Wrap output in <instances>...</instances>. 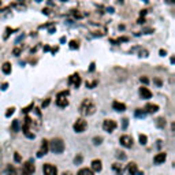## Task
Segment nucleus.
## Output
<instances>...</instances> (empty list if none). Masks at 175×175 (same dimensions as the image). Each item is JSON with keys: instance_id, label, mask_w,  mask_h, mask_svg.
Returning <instances> with one entry per match:
<instances>
[{"instance_id": "obj_4", "label": "nucleus", "mask_w": 175, "mask_h": 175, "mask_svg": "<svg viewBox=\"0 0 175 175\" xmlns=\"http://www.w3.org/2000/svg\"><path fill=\"white\" fill-rule=\"evenodd\" d=\"M34 171H36V166H34L33 160H28L22 166V175H33Z\"/></svg>"}, {"instance_id": "obj_2", "label": "nucleus", "mask_w": 175, "mask_h": 175, "mask_svg": "<svg viewBox=\"0 0 175 175\" xmlns=\"http://www.w3.org/2000/svg\"><path fill=\"white\" fill-rule=\"evenodd\" d=\"M49 149L54 153H62L65 151V142L62 138H54L49 142Z\"/></svg>"}, {"instance_id": "obj_21", "label": "nucleus", "mask_w": 175, "mask_h": 175, "mask_svg": "<svg viewBox=\"0 0 175 175\" xmlns=\"http://www.w3.org/2000/svg\"><path fill=\"white\" fill-rule=\"evenodd\" d=\"M23 133H25V136L28 137V138H34V133L33 131H30V130H28V129H23Z\"/></svg>"}, {"instance_id": "obj_14", "label": "nucleus", "mask_w": 175, "mask_h": 175, "mask_svg": "<svg viewBox=\"0 0 175 175\" xmlns=\"http://www.w3.org/2000/svg\"><path fill=\"white\" fill-rule=\"evenodd\" d=\"M157 111H159V106H157V104L149 103L145 107V112H148V114H153V112H157Z\"/></svg>"}, {"instance_id": "obj_30", "label": "nucleus", "mask_w": 175, "mask_h": 175, "mask_svg": "<svg viewBox=\"0 0 175 175\" xmlns=\"http://www.w3.org/2000/svg\"><path fill=\"white\" fill-rule=\"evenodd\" d=\"M14 159H15V162H21V156H19V153H15V156H14Z\"/></svg>"}, {"instance_id": "obj_34", "label": "nucleus", "mask_w": 175, "mask_h": 175, "mask_svg": "<svg viewBox=\"0 0 175 175\" xmlns=\"http://www.w3.org/2000/svg\"><path fill=\"white\" fill-rule=\"evenodd\" d=\"M157 121H159V122H157V123H159V126H163V119L160 118V119H157Z\"/></svg>"}, {"instance_id": "obj_23", "label": "nucleus", "mask_w": 175, "mask_h": 175, "mask_svg": "<svg viewBox=\"0 0 175 175\" xmlns=\"http://www.w3.org/2000/svg\"><path fill=\"white\" fill-rule=\"evenodd\" d=\"M13 131H19V122L13 121Z\"/></svg>"}, {"instance_id": "obj_25", "label": "nucleus", "mask_w": 175, "mask_h": 175, "mask_svg": "<svg viewBox=\"0 0 175 175\" xmlns=\"http://www.w3.org/2000/svg\"><path fill=\"white\" fill-rule=\"evenodd\" d=\"M70 48H71V49H77V48H78V43L75 41V40L70 41Z\"/></svg>"}, {"instance_id": "obj_8", "label": "nucleus", "mask_w": 175, "mask_h": 175, "mask_svg": "<svg viewBox=\"0 0 175 175\" xmlns=\"http://www.w3.org/2000/svg\"><path fill=\"white\" fill-rule=\"evenodd\" d=\"M49 151V142L47 141V140H43L41 141V148H40V151L37 152V156L39 157H43L44 155H47Z\"/></svg>"}, {"instance_id": "obj_20", "label": "nucleus", "mask_w": 175, "mask_h": 175, "mask_svg": "<svg viewBox=\"0 0 175 175\" xmlns=\"http://www.w3.org/2000/svg\"><path fill=\"white\" fill-rule=\"evenodd\" d=\"M77 175H93V171L89 170V168H81Z\"/></svg>"}, {"instance_id": "obj_37", "label": "nucleus", "mask_w": 175, "mask_h": 175, "mask_svg": "<svg viewBox=\"0 0 175 175\" xmlns=\"http://www.w3.org/2000/svg\"><path fill=\"white\" fill-rule=\"evenodd\" d=\"M127 126V119H123V127Z\"/></svg>"}, {"instance_id": "obj_18", "label": "nucleus", "mask_w": 175, "mask_h": 175, "mask_svg": "<svg viewBox=\"0 0 175 175\" xmlns=\"http://www.w3.org/2000/svg\"><path fill=\"white\" fill-rule=\"evenodd\" d=\"M6 175H17V170L14 166H7V168H6Z\"/></svg>"}, {"instance_id": "obj_38", "label": "nucleus", "mask_w": 175, "mask_h": 175, "mask_svg": "<svg viewBox=\"0 0 175 175\" xmlns=\"http://www.w3.org/2000/svg\"><path fill=\"white\" fill-rule=\"evenodd\" d=\"M93 70H95V63H92V65H90V71H93Z\"/></svg>"}, {"instance_id": "obj_26", "label": "nucleus", "mask_w": 175, "mask_h": 175, "mask_svg": "<svg viewBox=\"0 0 175 175\" xmlns=\"http://www.w3.org/2000/svg\"><path fill=\"white\" fill-rule=\"evenodd\" d=\"M93 141H95V144L97 145V144H101V141H103V138H101V137H95V138H93Z\"/></svg>"}, {"instance_id": "obj_9", "label": "nucleus", "mask_w": 175, "mask_h": 175, "mask_svg": "<svg viewBox=\"0 0 175 175\" xmlns=\"http://www.w3.org/2000/svg\"><path fill=\"white\" fill-rule=\"evenodd\" d=\"M121 144L123 145L125 148H131V147H133V137L127 136V134L122 136L121 137Z\"/></svg>"}, {"instance_id": "obj_3", "label": "nucleus", "mask_w": 175, "mask_h": 175, "mask_svg": "<svg viewBox=\"0 0 175 175\" xmlns=\"http://www.w3.org/2000/svg\"><path fill=\"white\" fill-rule=\"evenodd\" d=\"M67 96H69V90L60 92L59 95L56 96V106L58 107H62V108H65V107L69 106V99H67Z\"/></svg>"}, {"instance_id": "obj_10", "label": "nucleus", "mask_w": 175, "mask_h": 175, "mask_svg": "<svg viewBox=\"0 0 175 175\" xmlns=\"http://www.w3.org/2000/svg\"><path fill=\"white\" fill-rule=\"evenodd\" d=\"M127 171H129L130 175H144L142 171H138V168H137V164L134 162H131L127 164Z\"/></svg>"}, {"instance_id": "obj_36", "label": "nucleus", "mask_w": 175, "mask_h": 175, "mask_svg": "<svg viewBox=\"0 0 175 175\" xmlns=\"http://www.w3.org/2000/svg\"><path fill=\"white\" fill-rule=\"evenodd\" d=\"M7 86H8V85H7V84H3V86H2V89H3V90H6V89H7Z\"/></svg>"}, {"instance_id": "obj_42", "label": "nucleus", "mask_w": 175, "mask_h": 175, "mask_svg": "<svg viewBox=\"0 0 175 175\" xmlns=\"http://www.w3.org/2000/svg\"><path fill=\"white\" fill-rule=\"evenodd\" d=\"M36 2H37V3H40V2H41V0H36Z\"/></svg>"}, {"instance_id": "obj_6", "label": "nucleus", "mask_w": 175, "mask_h": 175, "mask_svg": "<svg viewBox=\"0 0 175 175\" xmlns=\"http://www.w3.org/2000/svg\"><path fill=\"white\" fill-rule=\"evenodd\" d=\"M103 129L106 131H108V133H112L116 129V122L112 121V119H106L103 123Z\"/></svg>"}, {"instance_id": "obj_29", "label": "nucleus", "mask_w": 175, "mask_h": 175, "mask_svg": "<svg viewBox=\"0 0 175 175\" xmlns=\"http://www.w3.org/2000/svg\"><path fill=\"white\" fill-rule=\"evenodd\" d=\"M49 103H51V99H47V100L43 103V108H44V107H47V106H48Z\"/></svg>"}, {"instance_id": "obj_7", "label": "nucleus", "mask_w": 175, "mask_h": 175, "mask_svg": "<svg viewBox=\"0 0 175 175\" xmlns=\"http://www.w3.org/2000/svg\"><path fill=\"white\" fill-rule=\"evenodd\" d=\"M43 173H44V175H58V168L55 167V166L47 163L43 167Z\"/></svg>"}, {"instance_id": "obj_5", "label": "nucleus", "mask_w": 175, "mask_h": 175, "mask_svg": "<svg viewBox=\"0 0 175 175\" xmlns=\"http://www.w3.org/2000/svg\"><path fill=\"white\" fill-rule=\"evenodd\" d=\"M73 127H74V130L77 131V133H84L88 127V123H86L85 119H77Z\"/></svg>"}, {"instance_id": "obj_33", "label": "nucleus", "mask_w": 175, "mask_h": 175, "mask_svg": "<svg viewBox=\"0 0 175 175\" xmlns=\"http://www.w3.org/2000/svg\"><path fill=\"white\" fill-rule=\"evenodd\" d=\"M19 52H21V51H19V49H18V48H15V49H14V54H15V55H17V56H18V55H19Z\"/></svg>"}, {"instance_id": "obj_11", "label": "nucleus", "mask_w": 175, "mask_h": 175, "mask_svg": "<svg viewBox=\"0 0 175 175\" xmlns=\"http://www.w3.org/2000/svg\"><path fill=\"white\" fill-rule=\"evenodd\" d=\"M69 82H70V85L71 86H74V88H80L81 85V77H80V74H73L71 77H70V80H69Z\"/></svg>"}, {"instance_id": "obj_43", "label": "nucleus", "mask_w": 175, "mask_h": 175, "mask_svg": "<svg viewBox=\"0 0 175 175\" xmlns=\"http://www.w3.org/2000/svg\"><path fill=\"white\" fill-rule=\"evenodd\" d=\"M142 2H145V3H148V0H142Z\"/></svg>"}, {"instance_id": "obj_22", "label": "nucleus", "mask_w": 175, "mask_h": 175, "mask_svg": "<svg viewBox=\"0 0 175 175\" xmlns=\"http://www.w3.org/2000/svg\"><path fill=\"white\" fill-rule=\"evenodd\" d=\"M148 141V137L145 136V134H140V144L141 145H145Z\"/></svg>"}, {"instance_id": "obj_39", "label": "nucleus", "mask_w": 175, "mask_h": 175, "mask_svg": "<svg viewBox=\"0 0 175 175\" xmlns=\"http://www.w3.org/2000/svg\"><path fill=\"white\" fill-rule=\"evenodd\" d=\"M160 55H162V56H164V55H166V51H163V49H162V51H160Z\"/></svg>"}, {"instance_id": "obj_28", "label": "nucleus", "mask_w": 175, "mask_h": 175, "mask_svg": "<svg viewBox=\"0 0 175 175\" xmlns=\"http://www.w3.org/2000/svg\"><path fill=\"white\" fill-rule=\"evenodd\" d=\"M14 111H15V108H8V111L6 112V116H10V115H13L14 114Z\"/></svg>"}, {"instance_id": "obj_16", "label": "nucleus", "mask_w": 175, "mask_h": 175, "mask_svg": "<svg viewBox=\"0 0 175 175\" xmlns=\"http://www.w3.org/2000/svg\"><path fill=\"white\" fill-rule=\"evenodd\" d=\"M112 107L115 111H119V112H123L125 110H126V106H125L123 103H119V101H114L112 103Z\"/></svg>"}, {"instance_id": "obj_24", "label": "nucleus", "mask_w": 175, "mask_h": 175, "mask_svg": "<svg viewBox=\"0 0 175 175\" xmlns=\"http://www.w3.org/2000/svg\"><path fill=\"white\" fill-rule=\"evenodd\" d=\"M145 114H147V112H145V111H142V110H137L136 111V116H138V118H144Z\"/></svg>"}, {"instance_id": "obj_12", "label": "nucleus", "mask_w": 175, "mask_h": 175, "mask_svg": "<svg viewBox=\"0 0 175 175\" xmlns=\"http://www.w3.org/2000/svg\"><path fill=\"white\" fill-rule=\"evenodd\" d=\"M140 95H141L142 99H151V97H152V92H151L148 88H145V86L140 88Z\"/></svg>"}, {"instance_id": "obj_31", "label": "nucleus", "mask_w": 175, "mask_h": 175, "mask_svg": "<svg viewBox=\"0 0 175 175\" xmlns=\"http://www.w3.org/2000/svg\"><path fill=\"white\" fill-rule=\"evenodd\" d=\"M141 82H144V84H148V82H149V80H148L147 77H141Z\"/></svg>"}, {"instance_id": "obj_13", "label": "nucleus", "mask_w": 175, "mask_h": 175, "mask_svg": "<svg viewBox=\"0 0 175 175\" xmlns=\"http://www.w3.org/2000/svg\"><path fill=\"white\" fill-rule=\"evenodd\" d=\"M101 170H103V164H101L100 160H93L92 162V171H95V173H100Z\"/></svg>"}, {"instance_id": "obj_40", "label": "nucleus", "mask_w": 175, "mask_h": 175, "mask_svg": "<svg viewBox=\"0 0 175 175\" xmlns=\"http://www.w3.org/2000/svg\"><path fill=\"white\" fill-rule=\"evenodd\" d=\"M63 175H73L71 173H69V171H67V173H63Z\"/></svg>"}, {"instance_id": "obj_35", "label": "nucleus", "mask_w": 175, "mask_h": 175, "mask_svg": "<svg viewBox=\"0 0 175 175\" xmlns=\"http://www.w3.org/2000/svg\"><path fill=\"white\" fill-rule=\"evenodd\" d=\"M140 14H141V17L147 15V10H142V11H141V13H140Z\"/></svg>"}, {"instance_id": "obj_1", "label": "nucleus", "mask_w": 175, "mask_h": 175, "mask_svg": "<svg viewBox=\"0 0 175 175\" xmlns=\"http://www.w3.org/2000/svg\"><path fill=\"white\" fill-rule=\"evenodd\" d=\"M95 111H96L95 103H93L92 100H88V99L82 101V104H81V107H80V112L84 116L92 115V114H95Z\"/></svg>"}, {"instance_id": "obj_27", "label": "nucleus", "mask_w": 175, "mask_h": 175, "mask_svg": "<svg viewBox=\"0 0 175 175\" xmlns=\"http://www.w3.org/2000/svg\"><path fill=\"white\" fill-rule=\"evenodd\" d=\"M116 156H118L121 160H125V159H126V155H125L123 152H118V153H116Z\"/></svg>"}, {"instance_id": "obj_32", "label": "nucleus", "mask_w": 175, "mask_h": 175, "mask_svg": "<svg viewBox=\"0 0 175 175\" xmlns=\"http://www.w3.org/2000/svg\"><path fill=\"white\" fill-rule=\"evenodd\" d=\"M81 162H82V156L75 157V163H77V164H78V163H81Z\"/></svg>"}, {"instance_id": "obj_19", "label": "nucleus", "mask_w": 175, "mask_h": 175, "mask_svg": "<svg viewBox=\"0 0 175 175\" xmlns=\"http://www.w3.org/2000/svg\"><path fill=\"white\" fill-rule=\"evenodd\" d=\"M2 70H3V73H4V74H10V73H11V65L8 62H6L4 65L2 66Z\"/></svg>"}, {"instance_id": "obj_17", "label": "nucleus", "mask_w": 175, "mask_h": 175, "mask_svg": "<svg viewBox=\"0 0 175 175\" xmlns=\"http://www.w3.org/2000/svg\"><path fill=\"white\" fill-rule=\"evenodd\" d=\"M112 168H114V171L116 173V175H122V174H123V171H125L123 166L119 164V163H114V164H112Z\"/></svg>"}, {"instance_id": "obj_41", "label": "nucleus", "mask_w": 175, "mask_h": 175, "mask_svg": "<svg viewBox=\"0 0 175 175\" xmlns=\"http://www.w3.org/2000/svg\"><path fill=\"white\" fill-rule=\"evenodd\" d=\"M167 2H168V3H174L175 0H167Z\"/></svg>"}, {"instance_id": "obj_15", "label": "nucleus", "mask_w": 175, "mask_h": 175, "mask_svg": "<svg viewBox=\"0 0 175 175\" xmlns=\"http://www.w3.org/2000/svg\"><path fill=\"white\" fill-rule=\"evenodd\" d=\"M166 159H167V155H166L164 152H162V153H157L156 156H155L153 162L156 163V164H160V163H164Z\"/></svg>"}]
</instances>
